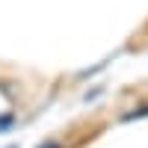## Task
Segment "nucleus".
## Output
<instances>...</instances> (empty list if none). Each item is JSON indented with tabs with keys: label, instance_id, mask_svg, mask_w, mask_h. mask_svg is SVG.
Here are the masks:
<instances>
[{
	"label": "nucleus",
	"instance_id": "obj_1",
	"mask_svg": "<svg viewBox=\"0 0 148 148\" xmlns=\"http://www.w3.org/2000/svg\"><path fill=\"white\" fill-rule=\"evenodd\" d=\"M9 121H12V116H0V130H3V127L9 125Z\"/></svg>",
	"mask_w": 148,
	"mask_h": 148
},
{
	"label": "nucleus",
	"instance_id": "obj_2",
	"mask_svg": "<svg viewBox=\"0 0 148 148\" xmlns=\"http://www.w3.org/2000/svg\"><path fill=\"white\" fill-rule=\"evenodd\" d=\"M39 148H59V145H56V142H42Z\"/></svg>",
	"mask_w": 148,
	"mask_h": 148
}]
</instances>
